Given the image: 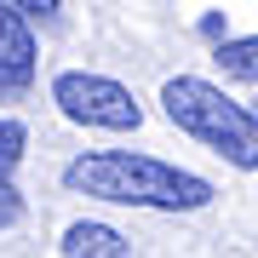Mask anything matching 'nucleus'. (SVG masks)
Instances as JSON below:
<instances>
[{"mask_svg": "<svg viewBox=\"0 0 258 258\" xmlns=\"http://www.w3.org/2000/svg\"><path fill=\"white\" fill-rule=\"evenodd\" d=\"M12 224H23V195L12 184H0V230H12Z\"/></svg>", "mask_w": 258, "mask_h": 258, "instance_id": "nucleus-8", "label": "nucleus"}, {"mask_svg": "<svg viewBox=\"0 0 258 258\" xmlns=\"http://www.w3.org/2000/svg\"><path fill=\"white\" fill-rule=\"evenodd\" d=\"M29 81H35V29L23 6L0 0V92H23Z\"/></svg>", "mask_w": 258, "mask_h": 258, "instance_id": "nucleus-4", "label": "nucleus"}, {"mask_svg": "<svg viewBox=\"0 0 258 258\" xmlns=\"http://www.w3.org/2000/svg\"><path fill=\"white\" fill-rule=\"evenodd\" d=\"M23 149H29L23 120L0 115V184H12V172H18V161H23Z\"/></svg>", "mask_w": 258, "mask_h": 258, "instance_id": "nucleus-7", "label": "nucleus"}, {"mask_svg": "<svg viewBox=\"0 0 258 258\" xmlns=\"http://www.w3.org/2000/svg\"><path fill=\"white\" fill-rule=\"evenodd\" d=\"M52 103L75 120V126H98V132H138L144 126V103L120 81H109V75L63 69L52 81Z\"/></svg>", "mask_w": 258, "mask_h": 258, "instance_id": "nucleus-3", "label": "nucleus"}, {"mask_svg": "<svg viewBox=\"0 0 258 258\" xmlns=\"http://www.w3.org/2000/svg\"><path fill=\"white\" fill-rule=\"evenodd\" d=\"M69 195H92L109 207H149V212H201L212 201V184L189 166L132 155V149H86L63 166Z\"/></svg>", "mask_w": 258, "mask_h": 258, "instance_id": "nucleus-1", "label": "nucleus"}, {"mask_svg": "<svg viewBox=\"0 0 258 258\" xmlns=\"http://www.w3.org/2000/svg\"><path fill=\"white\" fill-rule=\"evenodd\" d=\"M161 109L178 132L224 155L235 172H258V109L224 98V86L201 81V75H172L161 86Z\"/></svg>", "mask_w": 258, "mask_h": 258, "instance_id": "nucleus-2", "label": "nucleus"}, {"mask_svg": "<svg viewBox=\"0 0 258 258\" xmlns=\"http://www.w3.org/2000/svg\"><path fill=\"white\" fill-rule=\"evenodd\" d=\"M63 258H132V247L120 230H109L98 218H81L63 230Z\"/></svg>", "mask_w": 258, "mask_h": 258, "instance_id": "nucleus-5", "label": "nucleus"}, {"mask_svg": "<svg viewBox=\"0 0 258 258\" xmlns=\"http://www.w3.org/2000/svg\"><path fill=\"white\" fill-rule=\"evenodd\" d=\"M224 81H258V35H235V40H218L212 52Z\"/></svg>", "mask_w": 258, "mask_h": 258, "instance_id": "nucleus-6", "label": "nucleus"}]
</instances>
